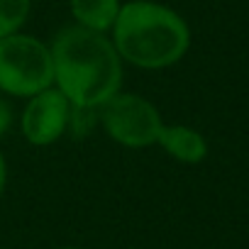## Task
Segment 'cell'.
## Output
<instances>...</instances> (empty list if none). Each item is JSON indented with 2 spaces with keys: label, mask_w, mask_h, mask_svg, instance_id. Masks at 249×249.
I'll return each mask as SVG.
<instances>
[{
  "label": "cell",
  "mask_w": 249,
  "mask_h": 249,
  "mask_svg": "<svg viewBox=\"0 0 249 249\" xmlns=\"http://www.w3.org/2000/svg\"><path fill=\"white\" fill-rule=\"evenodd\" d=\"M98 117L110 140L132 149L157 144V137L164 127L154 103L132 93H115L107 98L98 107Z\"/></svg>",
  "instance_id": "4"
},
{
  "label": "cell",
  "mask_w": 249,
  "mask_h": 249,
  "mask_svg": "<svg viewBox=\"0 0 249 249\" xmlns=\"http://www.w3.org/2000/svg\"><path fill=\"white\" fill-rule=\"evenodd\" d=\"M76 25L105 35L120 15V0H69Z\"/></svg>",
  "instance_id": "7"
},
{
  "label": "cell",
  "mask_w": 249,
  "mask_h": 249,
  "mask_svg": "<svg viewBox=\"0 0 249 249\" xmlns=\"http://www.w3.org/2000/svg\"><path fill=\"white\" fill-rule=\"evenodd\" d=\"M66 249H76V247H66Z\"/></svg>",
  "instance_id": "11"
},
{
  "label": "cell",
  "mask_w": 249,
  "mask_h": 249,
  "mask_svg": "<svg viewBox=\"0 0 249 249\" xmlns=\"http://www.w3.org/2000/svg\"><path fill=\"white\" fill-rule=\"evenodd\" d=\"M10 124H13V107L8 100L0 98V137L10 130Z\"/></svg>",
  "instance_id": "9"
},
{
  "label": "cell",
  "mask_w": 249,
  "mask_h": 249,
  "mask_svg": "<svg viewBox=\"0 0 249 249\" xmlns=\"http://www.w3.org/2000/svg\"><path fill=\"white\" fill-rule=\"evenodd\" d=\"M5 181H8V169H5L3 154H0V196H3V191H5Z\"/></svg>",
  "instance_id": "10"
},
{
  "label": "cell",
  "mask_w": 249,
  "mask_h": 249,
  "mask_svg": "<svg viewBox=\"0 0 249 249\" xmlns=\"http://www.w3.org/2000/svg\"><path fill=\"white\" fill-rule=\"evenodd\" d=\"M73 105L69 98L56 88L49 86L42 93L32 95L25 112H22V135L35 147H49L64 137L66 127L71 124Z\"/></svg>",
  "instance_id": "5"
},
{
  "label": "cell",
  "mask_w": 249,
  "mask_h": 249,
  "mask_svg": "<svg viewBox=\"0 0 249 249\" xmlns=\"http://www.w3.org/2000/svg\"><path fill=\"white\" fill-rule=\"evenodd\" d=\"M157 144L169 157L183 164H200L208 157V144L203 135L186 127V124H164L157 137Z\"/></svg>",
  "instance_id": "6"
},
{
  "label": "cell",
  "mask_w": 249,
  "mask_h": 249,
  "mask_svg": "<svg viewBox=\"0 0 249 249\" xmlns=\"http://www.w3.org/2000/svg\"><path fill=\"white\" fill-rule=\"evenodd\" d=\"M30 15V0H0V39L20 32Z\"/></svg>",
  "instance_id": "8"
},
{
  "label": "cell",
  "mask_w": 249,
  "mask_h": 249,
  "mask_svg": "<svg viewBox=\"0 0 249 249\" xmlns=\"http://www.w3.org/2000/svg\"><path fill=\"white\" fill-rule=\"evenodd\" d=\"M112 44L120 59L157 71L183 59L191 47V30L176 10L152 0H132L120 8Z\"/></svg>",
  "instance_id": "2"
},
{
  "label": "cell",
  "mask_w": 249,
  "mask_h": 249,
  "mask_svg": "<svg viewBox=\"0 0 249 249\" xmlns=\"http://www.w3.org/2000/svg\"><path fill=\"white\" fill-rule=\"evenodd\" d=\"M49 86H54V59L44 42L20 32L0 39V90L32 98Z\"/></svg>",
  "instance_id": "3"
},
{
  "label": "cell",
  "mask_w": 249,
  "mask_h": 249,
  "mask_svg": "<svg viewBox=\"0 0 249 249\" xmlns=\"http://www.w3.org/2000/svg\"><path fill=\"white\" fill-rule=\"evenodd\" d=\"M54 83L78 110H98L107 98L120 93L122 59L100 32L81 25L64 27L52 42Z\"/></svg>",
  "instance_id": "1"
}]
</instances>
